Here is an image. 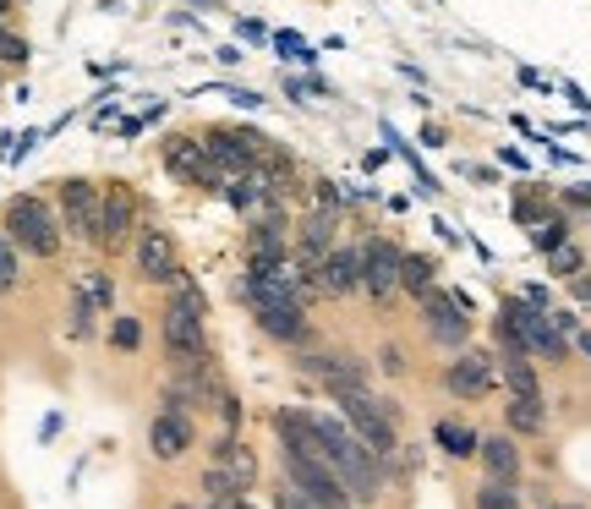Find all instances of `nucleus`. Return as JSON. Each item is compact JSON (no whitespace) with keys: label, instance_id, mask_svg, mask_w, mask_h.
Listing matches in <instances>:
<instances>
[{"label":"nucleus","instance_id":"obj_5","mask_svg":"<svg viewBox=\"0 0 591 509\" xmlns=\"http://www.w3.org/2000/svg\"><path fill=\"white\" fill-rule=\"evenodd\" d=\"M340 416L351 422V433L383 460V471H389V460H394V449H400V438H394V405L389 400H378L373 389H356V394H340Z\"/></svg>","mask_w":591,"mask_h":509},{"label":"nucleus","instance_id":"obj_38","mask_svg":"<svg viewBox=\"0 0 591 509\" xmlns=\"http://www.w3.org/2000/svg\"><path fill=\"white\" fill-rule=\"evenodd\" d=\"M176 509H209V504H176Z\"/></svg>","mask_w":591,"mask_h":509},{"label":"nucleus","instance_id":"obj_20","mask_svg":"<svg viewBox=\"0 0 591 509\" xmlns=\"http://www.w3.org/2000/svg\"><path fill=\"white\" fill-rule=\"evenodd\" d=\"M214 465H220V471H225V476H231L241 493L258 482V454H252L241 438H220V449H214Z\"/></svg>","mask_w":591,"mask_h":509},{"label":"nucleus","instance_id":"obj_3","mask_svg":"<svg viewBox=\"0 0 591 509\" xmlns=\"http://www.w3.org/2000/svg\"><path fill=\"white\" fill-rule=\"evenodd\" d=\"M0 230L12 236V247L17 252H28V258H56L61 252V214L45 203V198H34V192H23V198H12L7 203V214H0Z\"/></svg>","mask_w":591,"mask_h":509},{"label":"nucleus","instance_id":"obj_15","mask_svg":"<svg viewBox=\"0 0 591 509\" xmlns=\"http://www.w3.org/2000/svg\"><path fill=\"white\" fill-rule=\"evenodd\" d=\"M302 372H312L334 400L340 394H356V389H367V367L356 362V356H302Z\"/></svg>","mask_w":591,"mask_h":509},{"label":"nucleus","instance_id":"obj_27","mask_svg":"<svg viewBox=\"0 0 591 509\" xmlns=\"http://www.w3.org/2000/svg\"><path fill=\"white\" fill-rule=\"evenodd\" d=\"M28 39L12 28V23H0V67H28Z\"/></svg>","mask_w":591,"mask_h":509},{"label":"nucleus","instance_id":"obj_35","mask_svg":"<svg viewBox=\"0 0 591 509\" xmlns=\"http://www.w3.org/2000/svg\"><path fill=\"white\" fill-rule=\"evenodd\" d=\"M23 7V0H0V23H12V12Z\"/></svg>","mask_w":591,"mask_h":509},{"label":"nucleus","instance_id":"obj_7","mask_svg":"<svg viewBox=\"0 0 591 509\" xmlns=\"http://www.w3.org/2000/svg\"><path fill=\"white\" fill-rule=\"evenodd\" d=\"M159 159H165V170H170V176H181L187 187H198V192H225V176H220V165L209 159L203 138L176 132V138H165V143H159Z\"/></svg>","mask_w":591,"mask_h":509},{"label":"nucleus","instance_id":"obj_36","mask_svg":"<svg viewBox=\"0 0 591 509\" xmlns=\"http://www.w3.org/2000/svg\"><path fill=\"white\" fill-rule=\"evenodd\" d=\"M575 345H580V351L591 356V329H575Z\"/></svg>","mask_w":591,"mask_h":509},{"label":"nucleus","instance_id":"obj_29","mask_svg":"<svg viewBox=\"0 0 591 509\" xmlns=\"http://www.w3.org/2000/svg\"><path fill=\"white\" fill-rule=\"evenodd\" d=\"M94 307H99V301H94L88 291H72V334H78V340L94 334Z\"/></svg>","mask_w":591,"mask_h":509},{"label":"nucleus","instance_id":"obj_31","mask_svg":"<svg viewBox=\"0 0 591 509\" xmlns=\"http://www.w3.org/2000/svg\"><path fill=\"white\" fill-rule=\"evenodd\" d=\"M547 258H553V274H564V280H575V274L586 269V252H580L575 241H564V247H558V252H547Z\"/></svg>","mask_w":591,"mask_h":509},{"label":"nucleus","instance_id":"obj_34","mask_svg":"<svg viewBox=\"0 0 591 509\" xmlns=\"http://www.w3.org/2000/svg\"><path fill=\"white\" fill-rule=\"evenodd\" d=\"M378 362H383V372H405V356H400V345H383V351H378Z\"/></svg>","mask_w":591,"mask_h":509},{"label":"nucleus","instance_id":"obj_23","mask_svg":"<svg viewBox=\"0 0 591 509\" xmlns=\"http://www.w3.org/2000/svg\"><path fill=\"white\" fill-rule=\"evenodd\" d=\"M433 285H438V263H433V258H422V252H405V258H400V291L422 301Z\"/></svg>","mask_w":591,"mask_h":509},{"label":"nucleus","instance_id":"obj_10","mask_svg":"<svg viewBox=\"0 0 591 509\" xmlns=\"http://www.w3.org/2000/svg\"><path fill=\"white\" fill-rule=\"evenodd\" d=\"M263 143H269V138H258V132H247V127H209V132H203V149H209V159L220 165V176L258 170Z\"/></svg>","mask_w":591,"mask_h":509},{"label":"nucleus","instance_id":"obj_17","mask_svg":"<svg viewBox=\"0 0 591 509\" xmlns=\"http://www.w3.org/2000/svg\"><path fill=\"white\" fill-rule=\"evenodd\" d=\"M192 422H187V411H176V405H165L159 416H154V427H149V449H154V460H181L187 449H192Z\"/></svg>","mask_w":591,"mask_h":509},{"label":"nucleus","instance_id":"obj_28","mask_svg":"<svg viewBox=\"0 0 591 509\" xmlns=\"http://www.w3.org/2000/svg\"><path fill=\"white\" fill-rule=\"evenodd\" d=\"M17 285H23V258H17L12 236L0 230V291H17Z\"/></svg>","mask_w":591,"mask_h":509},{"label":"nucleus","instance_id":"obj_8","mask_svg":"<svg viewBox=\"0 0 591 509\" xmlns=\"http://www.w3.org/2000/svg\"><path fill=\"white\" fill-rule=\"evenodd\" d=\"M127 241H138V192L127 181H110L105 203H99V236H94V247L116 258Z\"/></svg>","mask_w":591,"mask_h":509},{"label":"nucleus","instance_id":"obj_6","mask_svg":"<svg viewBox=\"0 0 591 509\" xmlns=\"http://www.w3.org/2000/svg\"><path fill=\"white\" fill-rule=\"evenodd\" d=\"M498 318H509V329L520 334V345H525L531 356H542V362H564V356H569V334L553 329L547 307H536V301H525V296H504Z\"/></svg>","mask_w":591,"mask_h":509},{"label":"nucleus","instance_id":"obj_19","mask_svg":"<svg viewBox=\"0 0 591 509\" xmlns=\"http://www.w3.org/2000/svg\"><path fill=\"white\" fill-rule=\"evenodd\" d=\"M225 198H231V209H236V214H247V220H258L263 209H274V192H269V181H263L258 170L225 176Z\"/></svg>","mask_w":591,"mask_h":509},{"label":"nucleus","instance_id":"obj_32","mask_svg":"<svg viewBox=\"0 0 591 509\" xmlns=\"http://www.w3.org/2000/svg\"><path fill=\"white\" fill-rule=\"evenodd\" d=\"M515 220H520L525 230H531V225H542V220H547L542 198H536V192H520V198H515Z\"/></svg>","mask_w":591,"mask_h":509},{"label":"nucleus","instance_id":"obj_14","mask_svg":"<svg viewBox=\"0 0 591 509\" xmlns=\"http://www.w3.org/2000/svg\"><path fill=\"white\" fill-rule=\"evenodd\" d=\"M400 247L394 241H367L362 247V291L367 296H378V301H389L394 291H400Z\"/></svg>","mask_w":591,"mask_h":509},{"label":"nucleus","instance_id":"obj_1","mask_svg":"<svg viewBox=\"0 0 591 509\" xmlns=\"http://www.w3.org/2000/svg\"><path fill=\"white\" fill-rule=\"evenodd\" d=\"M312 427H318V454L340 471V482L351 487V498L356 504H373L383 493V460L351 433L345 416H318L312 411Z\"/></svg>","mask_w":591,"mask_h":509},{"label":"nucleus","instance_id":"obj_30","mask_svg":"<svg viewBox=\"0 0 591 509\" xmlns=\"http://www.w3.org/2000/svg\"><path fill=\"white\" fill-rule=\"evenodd\" d=\"M110 345H116V351H138V345H143V323H138L132 312H121V318L110 323Z\"/></svg>","mask_w":591,"mask_h":509},{"label":"nucleus","instance_id":"obj_18","mask_svg":"<svg viewBox=\"0 0 591 509\" xmlns=\"http://www.w3.org/2000/svg\"><path fill=\"white\" fill-rule=\"evenodd\" d=\"M334 247H340V241H334V214H329V209L307 214L302 230H296V263H302V269H318Z\"/></svg>","mask_w":591,"mask_h":509},{"label":"nucleus","instance_id":"obj_4","mask_svg":"<svg viewBox=\"0 0 591 509\" xmlns=\"http://www.w3.org/2000/svg\"><path fill=\"white\" fill-rule=\"evenodd\" d=\"M280 460H285V482H291L312 509H356L351 487L340 482V471H334L329 460H318V454H307V449H280Z\"/></svg>","mask_w":591,"mask_h":509},{"label":"nucleus","instance_id":"obj_11","mask_svg":"<svg viewBox=\"0 0 591 509\" xmlns=\"http://www.w3.org/2000/svg\"><path fill=\"white\" fill-rule=\"evenodd\" d=\"M422 329L438 340V345H449V351H460L465 340H471V312L454 301V291H427L422 296Z\"/></svg>","mask_w":591,"mask_h":509},{"label":"nucleus","instance_id":"obj_12","mask_svg":"<svg viewBox=\"0 0 591 509\" xmlns=\"http://www.w3.org/2000/svg\"><path fill=\"white\" fill-rule=\"evenodd\" d=\"M444 389L454 400H487L498 389V362L487 351H460L449 367H444Z\"/></svg>","mask_w":591,"mask_h":509},{"label":"nucleus","instance_id":"obj_39","mask_svg":"<svg viewBox=\"0 0 591 509\" xmlns=\"http://www.w3.org/2000/svg\"><path fill=\"white\" fill-rule=\"evenodd\" d=\"M0 296H7V291H0Z\"/></svg>","mask_w":591,"mask_h":509},{"label":"nucleus","instance_id":"obj_25","mask_svg":"<svg viewBox=\"0 0 591 509\" xmlns=\"http://www.w3.org/2000/svg\"><path fill=\"white\" fill-rule=\"evenodd\" d=\"M476 509H520V482H509V476H482Z\"/></svg>","mask_w":591,"mask_h":509},{"label":"nucleus","instance_id":"obj_22","mask_svg":"<svg viewBox=\"0 0 591 509\" xmlns=\"http://www.w3.org/2000/svg\"><path fill=\"white\" fill-rule=\"evenodd\" d=\"M504 416H509V433H520V438H536V433L547 427V405H542V394H509Z\"/></svg>","mask_w":591,"mask_h":509},{"label":"nucleus","instance_id":"obj_13","mask_svg":"<svg viewBox=\"0 0 591 509\" xmlns=\"http://www.w3.org/2000/svg\"><path fill=\"white\" fill-rule=\"evenodd\" d=\"M138 280L143 285H170L176 280V241H170V230L165 225H138Z\"/></svg>","mask_w":591,"mask_h":509},{"label":"nucleus","instance_id":"obj_2","mask_svg":"<svg viewBox=\"0 0 591 509\" xmlns=\"http://www.w3.org/2000/svg\"><path fill=\"white\" fill-rule=\"evenodd\" d=\"M170 285H176L181 296L165 301L159 334H165V351L176 356V367H198V362H209V301H203V291L192 285L187 269H176Z\"/></svg>","mask_w":591,"mask_h":509},{"label":"nucleus","instance_id":"obj_37","mask_svg":"<svg viewBox=\"0 0 591 509\" xmlns=\"http://www.w3.org/2000/svg\"><path fill=\"white\" fill-rule=\"evenodd\" d=\"M547 509H580V504H547Z\"/></svg>","mask_w":591,"mask_h":509},{"label":"nucleus","instance_id":"obj_26","mask_svg":"<svg viewBox=\"0 0 591 509\" xmlns=\"http://www.w3.org/2000/svg\"><path fill=\"white\" fill-rule=\"evenodd\" d=\"M525 236H531V247H536V252H558V247L569 241V220H564V214H547V220H542V225H531Z\"/></svg>","mask_w":591,"mask_h":509},{"label":"nucleus","instance_id":"obj_21","mask_svg":"<svg viewBox=\"0 0 591 509\" xmlns=\"http://www.w3.org/2000/svg\"><path fill=\"white\" fill-rule=\"evenodd\" d=\"M476 460H482V471H487V476H509V482H520V449H515V438H509V433L482 438Z\"/></svg>","mask_w":591,"mask_h":509},{"label":"nucleus","instance_id":"obj_24","mask_svg":"<svg viewBox=\"0 0 591 509\" xmlns=\"http://www.w3.org/2000/svg\"><path fill=\"white\" fill-rule=\"evenodd\" d=\"M433 443H438L449 460H471V454L482 449V438H476L465 422H438V427H433Z\"/></svg>","mask_w":591,"mask_h":509},{"label":"nucleus","instance_id":"obj_9","mask_svg":"<svg viewBox=\"0 0 591 509\" xmlns=\"http://www.w3.org/2000/svg\"><path fill=\"white\" fill-rule=\"evenodd\" d=\"M56 198H61V230L78 236V241H94V236H99V203H105V187L88 181V176H72V181L56 187Z\"/></svg>","mask_w":591,"mask_h":509},{"label":"nucleus","instance_id":"obj_16","mask_svg":"<svg viewBox=\"0 0 591 509\" xmlns=\"http://www.w3.org/2000/svg\"><path fill=\"white\" fill-rule=\"evenodd\" d=\"M312 274H318L323 296H356L362 291V247H334Z\"/></svg>","mask_w":591,"mask_h":509},{"label":"nucleus","instance_id":"obj_33","mask_svg":"<svg viewBox=\"0 0 591 509\" xmlns=\"http://www.w3.org/2000/svg\"><path fill=\"white\" fill-rule=\"evenodd\" d=\"M88 296H94L99 307H110V301H116V291H110V274H88Z\"/></svg>","mask_w":591,"mask_h":509}]
</instances>
